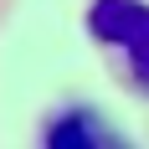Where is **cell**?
Here are the masks:
<instances>
[{
    "label": "cell",
    "mask_w": 149,
    "mask_h": 149,
    "mask_svg": "<svg viewBox=\"0 0 149 149\" xmlns=\"http://www.w3.org/2000/svg\"><path fill=\"white\" fill-rule=\"evenodd\" d=\"M88 31H93V41L118 52L134 88L149 93V5L144 0H93Z\"/></svg>",
    "instance_id": "obj_1"
},
{
    "label": "cell",
    "mask_w": 149,
    "mask_h": 149,
    "mask_svg": "<svg viewBox=\"0 0 149 149\" xmlns=\"http://www.w3.org/2000/svg\"><path fill=\"white\" fill-rule=\"evenodd\" d=\"M41 149H129V139L113 123H103L98 113L72 108V113H62V118L46 123V144Z\"/></svg>",
    "instance_id": "obj_2"
}]
</instances>
